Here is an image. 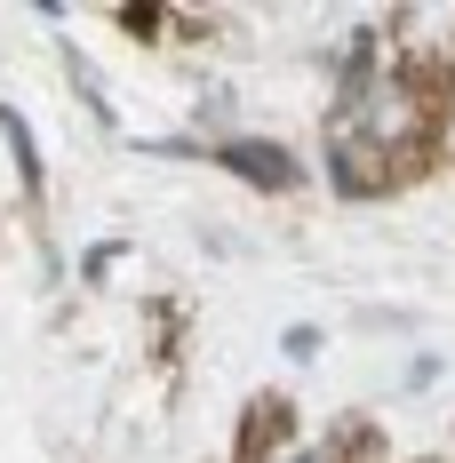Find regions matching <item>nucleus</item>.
<instances>
[{
  "label": "nucleus",
  "instance_id": "nucleus-1",
  "mask_svg": "<svg viewBox=\"0 0 455 463\" xmlns=\"http://www.w3.org/2000/svg\"><path fill=\"white\" fill-rule=\"evenodd\" d=\"M224 160H232V168H248V176H264V184H296V168L280 160L272 144H224Z\"/></svg>",
  "mask_w": 455,
  "mask_h": 463
},
{
  "label": "nucleus",
  "instance_id": "nucleus-2",
  "mask_svg": "<svg viewBox=\"0 0 455 463\" xmlns=\"http://www.w3.org/2000/svg\"><path fill=\"white\" fill-rule=\"evenodd\" d=\"M0 137L16 144V168H24V184H33V176H41V152H33V137H24V120H16V112H0Z\"/></svg>",
  "mask_w": 455,
  "mask_h": 463
}]
</instances>
